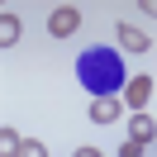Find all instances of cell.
Instances as JSON below:
<instances>
[{
  "label": "cell",
  "mask_w": 157,
  "mask_h": 157,
  "mask_svg": "<svg viewBox=\"0 0 157 157\" xmlns=\"http://www.w3.org/2000/svg\"><path fill=\"white\" fill-rule=\"evenodd\" d=\"M76 81L90 90V95H124L128 76H124V57L114 48H86L76 57Z\"/></svg>",
  "instance_id": "1"
},
{
  "label": "cell",
  "mask_w": 157,
  "mask_h": 157,
  "mask_svg": "<svg viewBox=\"0 0 157 157\" xmlns=\"http://www.w3.org/2000/svg\"><path fill=\"white\" fill-rule=\"evenodd\" d=\"M76 29H81V10L76 5H57V10L48 14V33L52 38H71Z\"/></svg>",
  "instance_id": "2"
},
{
  "label": "cell",
  "mask_w": 157,
  "mask_h": 157,
  "mask_svg": "<svg viewBox=\"0 0 157 157\" xmlns=\"http://www.w3.org/2000/svg\"><path fill=\"white\" fill-rule=\"evenodd\" d=\"M147 100H152V76H128V86H124V105L138 114Z\"/></svg>",
  "instance_id": "3"
},
{
  "label": "cell",
  "mask_w": 157,
  "mask_h": 157,
  "mask_svg": "<svg viewBox=\"0 0 157 157\" xmlns=\"http://www.w3.org/2000/svg\"><path fill=\"white\" fill-rule=\"evenodd\" d=\"M119 114H124V100H119V95H100V100H90V124H114Z\"/></svg>",
  "instance_id": "4"
},
{
  "label": "cell",
  "mask_w": 157,
  "mask_h": 157,
  "mask_svg": "<svg viewBox=\"0 0 157 157\" xmlns=\"http://www.w3.org/2000/svg\"><path fill=\"white\" fill-rule=\"evenodd\" d=\"M128 138H138V143H152V138H157V119H147L143 109H138V114L128 119Z\"/></svg>",
  "instance_id": "5"
},
{
  "label": "cell",
  "mask_w": 157,
  "mask_h": 157,
  "mask_svg": "<svg viewBox=\"0 0 157 157\" xmlns=\"http://www.w3.org/2000/svg\"><path fill=\"white\" fill-rule=\"evenodd\" d=\"M119 43H124V52H147L152 43H147L143 29H133V24H119Z\"/></svg>",
  "instance_id": "6"
},
{
  "label": "cell",
  "mask_w": 157,
  "mask_h": 157,
  "mask_svg": "<svg viewBox=\"0 0 157 157\" xmlns=\"http://www.w3.org/2000/svg\"><path fill=\"white\" fill-rule=\"evenodd\" d=\"M19 33H24V24L14 19L10 10H5V14H0V43H5V48H10V43H19Z\"/></svg>",
  "instance_id": "7"
},
{
  "label": "cell",
  "mask_w": 157,
  "mask_h": 157,
  "mask_svg": "<svg viewBox=\"0 0 157 157\" xmlns=\"http://www.w3.org/2000/svg\"><path fill=\"white\" fill-rule=\"evenodd\" d=\"M19 147H24V138L14 128H0V157H19Z\"/></svg>",
  "instance_id": "8"
},
{
  "label": "cell",
  "mask_w": 157,
  "mask_h": 157,
  "mask_svg": "<svg viewBox=\"0 0 157 157\" xmlns=\"http://www.w3.org/2000/svg\"><path fill=\"white\" fill-rule=\"evenodd\" d=\"M19 157H48V147H43L38 138H24V147H19Z\"/></svg>",
  "instance_id": "9"
},
{
  "label": "cell",
  "mask_w": 157,
  "mask_h": 157,
  "mask_svg": "<svg viewBox=\"0 0 157 157\" xmlns=\"http://www.w3.org/2000/svg\"><path fill=\"white\" fill-rule=\"evenodd\" d=\"M143 147H147V143H138V138H124V143H119V157H143Z\"/></svg>",
  "instance_id": "10"
},
{
  "label": "cell",
  "mask_w": 157,
  "mask_h": 157,
  "mask_svg": "<svg viewBox=\"0 0 157 157\" xmlns=\"http://www.w3.org/2000/svg\"><path fill=\"white\" fill-rule=\"evenodd\" d=\"M71 157H100V147H90V143H86V147H76Z\"/></svg>",
  "instance_id": "11"
},
{
  "label": "cell",
  "mask_w": 157,
  "mask_h": 157,
  "mask_svg": "<svg viewBox=\"0 0 157 157\" xmlns=\"http://www.w3.org/2000/svg\"><path fill=\"white\" fill-rule=\"evenodd\" d=\"M138 5H143V14H152V19H157V0H138Z\"/></svg>",
  "instance_id": "12"
}]
</instances>
